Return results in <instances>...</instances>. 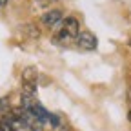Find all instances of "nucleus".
Instances as JSON below:
<instances>
[{
	"instance_id": "nucleus-1",
	"label": "nucleus",
	"mask_w": 131,
	"mask_h": 131,
	"mask_svg": "<svg viewBox=\"0 0 131 131\" xmlns=\"http://www.w3.org/2000/svg\"><path fill=\"white\" fill-rule=\"evenodd\" d=\"M78 20L75 16H68L60 22V31L57 33V42H69V40H77L78 37Z\"/></svg>"
},
{
	"instance_id": "nucleus-8",
	"label": "nucleus",
	"mask_w": 131,
	"mask_h": 131,
	"mask_svg": "<svg viewBox=\"0 0 131 131\" xmlns=\"http://www.w3.org/2000/svg\"><path fill=\"white\" fill-rule=\"evenodd\" d=\"M127 118H129V122H131V109H129V113H127Z\"/></svg>"
},
{
	"instance_id": "nucleus-3",
	"label": "nucleus",
	"mask_w": 131,
	"mask_h": 131,
	"mask_svg": "<svg viewBox=\"0 0 131 131\" xmlns=\"http://www.w3.org/2000/svg\"><path fill=\"white\" fill-rule=\"evenodd\" d=\"M62 20H64V15H62V11H58V9H51V11L44 13L42 18H40V22H42L46 27H55V26H58Z\"/></svg>"
},
{
	"instance_id": "nucleus-7",
	"label": "nucleus",
	"mask_w": 131,
	"mask_h": 131,
	"mask_svg": "<svg viewBox=\"0 0 131 131\" xmlns=\"http://www.w3.org/2000/svg\"><path fill=\"white\" fill-rule=\"evenodd\" d=\"M6 4H7V0H0V9L6 7Z\"/></svg>"
},
{
	"instance_id": "nucleus-6",
	"label": "nucleus",
	"mask_w": 131,
	"mask_h": 131,
	"mask_svg": "<svg viewBox=\"0 0 131 131\" xmlns=\"http://www.w3.org/2000/svg\"><path fill=\"white\" fill-rule=\"evenodd\" d=\"M0 131H15V129L9 126V122H6L4 118H0Z\"/></svg>"
},
{
	"instance_id": "nucleus-4",
	"label": "nucleus",
	"mask_w": 131,
	"mask_h": 131,
	"mask_svg": "<svg viewBox=\"0 0 131 131\" xmlns=\"http://www.w3.org/2000/svg\"><path fill=\"white\" fill-rule=\"evenodd\" d=\"M11 104H9V98L7 96H2L0 98V115H2V117H6V115H9L11 113Z\"/></svg>"
},
{
	"instance_id": "nucleus-2",
	"label": "nucleus",
	"mask_w": 131,
	"mask_h": 131,
	"mask_svg": "<svg viewBox=\"0 0 131 131\" xmlns=\"http://www.w3.org/2000/svg\"><path fill=\"white\" fill-rule=\"evenodd\" d=\"M96 37L93 35V33L89 31H84V33H78L77 37V46L82 49V51H93V49H96Z\"/></svg>"
},
{
	"instance_id": "nucleus-9",
	"label": "nucleus",
	"mask_w": 131,
	"mask_h": 131,
	"mask_svg": "<svg viewBox=\"0 0 131 131\" xmlns=\"http://www.w3.org/2000/svg\"><path fill=\"white\" fill-rule=\"evenodd\" d=\"M127 46H129V47H131V38H129V40H127Z\"/></svg>"
},
{
	"instance_id": "nucleus-5",
	"label": "nucleus",
	"mask_w": 131,
	"mask_h": 131,
	"mask_svg": "<svg viewBox=\"0 0 131 131\" xmlns=\"http://www.w3.org/2000/svg\"><path fill=\"white\" fill-rule=\"evenodd\" d=\"M47 120L51 122L53 127H60V124H62V122H60V117H58V115H55V113H49V115H47Z\"/></svg>"
}]
</instances>
